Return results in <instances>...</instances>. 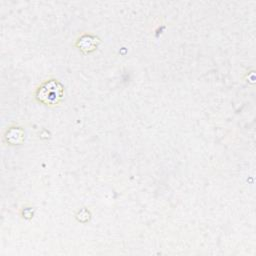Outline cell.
I'll list each match as a JSON object with an SVG mask.
<instances>
[{"label": "cell", "mask_w": 256, "mask_h": 256, "mask_svg": "<svg viewBox=\"0 0 256 256\" xmlns=\"http://www.w3.org/2000/svg\"><path fill=\"white\" fill-rule=\"evenodd\" d=\"M62 97L63 87L58 81L54 79L45 82L37 91L38 100L47 105L59 103Z\"/></svg>", "instance_id": "obj_1"}, {"label": "cell", "mask_w": 256, "mask_h": 256, "mask_svg": "<svg viewBox=\"0 0 256 256\" xmlns=\"http://www.w3.org/2000/svg\"><path fill=\"white\" fill-rule=\"evenodd\" d=\"M98 44H99V39L90 35H84L78 41V46L80 50H82L85 53L94 51L97 48Z\"/></svg>", "instance_id": "obj_2"}]
</instances>
